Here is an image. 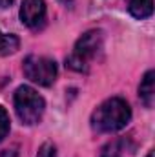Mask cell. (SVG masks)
Instances as JSON below:
<instances>
[{"label":"cell","mask_w":155,"mask_h":157,"mask_svg":"<svg viewBox=\"0 0 155 157\" xmlns=\"http://www.w3.org/2000/svg\"><path fill=\"white\" fill-rule=\"evenodd\" d=\"M20 20L31 29H39L46 24V2L44 0H24L20 7Z\"/></svg>","instance_id":"obj_5"},{"label":"cell","mask_w":155,"mask_h":157,"mask_svg":"<svg viewBox=\"0 0 155 157\" xmlns=\"http://www.w3.org/2000/svg\"><path fill=\"white\" fill-rule=\"evenodd\" d=\"M9 128H11V122H9V113L6 112L4 106H0V141H4L9 133Z\"/></svg>","instance_id":"obj_10"},{"label":"cell","mask_w":155,"mask_h":157,"mask_svg":"<svg viewBox=\"0 0 155 157\" xmlns=\"http://www.w3.org/2000/svg\"><path fill=\"white\" fill-rule=\"evenodd\" d=\"M139 97L146 108H152L155 101V71L150 70L139 84Z\"/></svg>","instance_id":"obj_6"},{"label":"cell","mask_w":155,"mask_h":157,"mask_svg":"<svg viewBox=\"0 0 155 157\" xmlns=\"http://www.w3.org/2000/svg\"><path fill=\"white\" fill-rule=\"evenodd\" d=\"M104 33L100 29H89L77 40L71 55L66 59V66L75 71H88L91 62L102 53Z\"/></svg>","instance_id":"obj_2"},{"label":"cell","mask_w":155,"mask_h":157,"mask_svg":"<svg viewBox=\"0 0 155 157\" xmlns=\"http://www.w3.org/2000/svg\"><path fill=\"white\" fill-rule=\"evenodd\" d=\"M13 4V0H0V9H6Z\"/></svg>","instance_id":"obj_12"},{"label":"cell","mask_w":155,"mask_h":157,"mask_svg":"<svg viewBox=\"0 0 155 157\" xmlns=\"http://www.w3.org/2000/svg\"><path fill=\"white\" fill-rule=\"evenodd\" d=\"M22 71L31 82L39 86H51L59 73L55 60L39 55H29L22 64Z\"/></svg>","instance_id":"obj_4"},{"label":"cell","mask_w":155,"mask_h":157,"mask_svg":"<svg viewBox=\"0 0 155 157\" xmlns=\"http://www.w3.org/2000/svg\"><path fill=\"white\" fill-rule=\"evenodd\" d=\"M146 157H153V152H150V154H148Z\"/></svg>","instance_id":"obj_13"},{"label":"cell","mask_w":155,"mask_h":157,"mask_svg":"<svg viewBox=\"0 0 155 157\" xmlns=\"http://www.w3.org/2000/svg\"><path fill=\"white\" fill-rule=\"evenodd\" d=\"M128 150V139H113L102 146L100 157H120Z\"/></svg>","instance_id":"obj_8"},{"label":"cell","mask_w":155,"mask_h":157,"mask_svg":"<svg viewBox=\"0 0 155 157\" xmlns=\"http://www.w3.org/2000/svg\"><path fill=\"white\" fill-rule=\"evenodd\" d=\"M128 11L139 20L148 18L153 13V0H128Z\"/></svg>","instance_id":"obj_7"},{"label":"cell","mask_w":155,"mask_h":157,"mask_svg":"<svg viewBox=\"0 0 155 157\" xmlns=\"http://www.w3.org/2000/svg\"><path fill=\"white\" fill-rule=\"evenodd\" d=\"M15 102V112L18 119L22 121V124H37L46 110V102L42 99V95H39L37 90H33L31 86H18L13 97Z\"/></svg>","instance_id":"obj_3"},{"label":"cell","mask_w":155,"mask_h":157,"mask_svg":"<svg viewBox=\"0 0 155 157\" xmlns=\"http://www.w3.org/2000/svg\"><path fill=\"white\" fill-rule=\"evenodd\" d=\"M131 119V108L130 104L120 99V97H112L106 99L91 115V126L93 130L100 133H112L126 128V124Z\"/></svg>","instance_id":"obj_1"},{"label":"cell","mask_w":155,"mask_h":157,"mask_svg":"<svg viewBox=\"0 0 155 157\" xmlns=\"http://www.w3.org/2000/svg\"><path fill=\"white\" fill-rule=\"evenodd\" d=\"M37 157H57V148H55V144H51V143H44V144L39 148Z\"/></svg>","instance_id":"obj_11"},{"label":"cell","mask_w":155,"mask_h":157,"mask_svg":"<svg viewBox=\"0 0 155 157\" xmlns=\"http://www.w3.org/2000/svg\"><path fill=\"white\" fill-rule=\"evenodd\" d=\"M18 39L15 35H2L0 33V55H9L18 49Z\"/></svg>","instance_id":"obj_9"}]
</instances>
